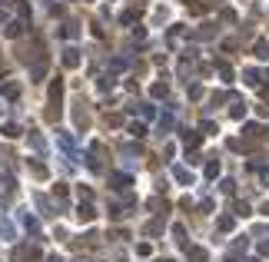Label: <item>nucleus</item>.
<instances>
[{"mask_svg": "<svg viewBox=\"0 0 269 262\" xmlns=\"http://www.w3.org/2000/svg\"><path fill=\"white\" fill-rule=\"evenodd\" d=\"M173 173H176V179H179V183H190V173H186V169H183V166H176Z\"/></svg>", "mask_w": 269, "mask_h": 262, "instance_id": "obj_4", "label": "nucleus"}, {"mask_svg": "<svg viewBox=\"0 0 269 262\" xmlns=\"http://www.w3.org/2000/svg\"><path fill=\"white\" fill-rule=\"evenodd\" d=\"M153 96H166V83H156V87H153Z\"/></svg>", "mask_w": 269, "mask_h": 262, "instance_id": "obj_6", "label": "nucleus"}, {"mask_svg": "<svg viewBox=\"0 0 269 262\" xmlns=\"http://www.w3.org/2000/svg\"><path fill=\"white\" fill-rule=\"evenodd\" d=\"M3 96H7V100H17L20 90H17V87H3Z\"/></svg>", "mask_w": 269, "mask_h": 262, "instance_id": "obj_5", "label": "nucleus"}, {"mask_svg": "<svg viewBox=\"0 0 269 262\" xmlns=\"http://www.w3.org/2000/svg\"><path fill=\"white\" fill-rule=\"evenodd\" d=\"M23 30H27V20H10V23L3 27L7 37H23Z\"/></svg>", "mask_w": 269, "mask_h": 262, "instance_id": "obj_1", "label": "nucleus"}, {"mask_svg": "<svg viewBox=\"0 0 269 262\" xmlns=\"http://www.w3.org/2000/svg\"><path fill=\"white\" fill-rule=\"evenodd\" d=\"M3 136L17 140V136H20V126H17V123H3Z\"/></svg>", "mask_w": 269, "mask_h": 262, "instance_id": "obj_3", "label": "nucleus"}, {"mask_svg": "<svg viewBox=\"0 0 269 262\" xmlns=\"http://www.w3.org/2000/svg\"><path fill=\"white\" fill-rule=\"evenodd\" d=\"M63 63H67V67H77V63H80V53L73 50V47H70V50L63 53Z\"/></svg>", "mask_w": 269, "mask_h": 262, "instance_id": "obj_2", "label": "nucleus"}]
</instances>
